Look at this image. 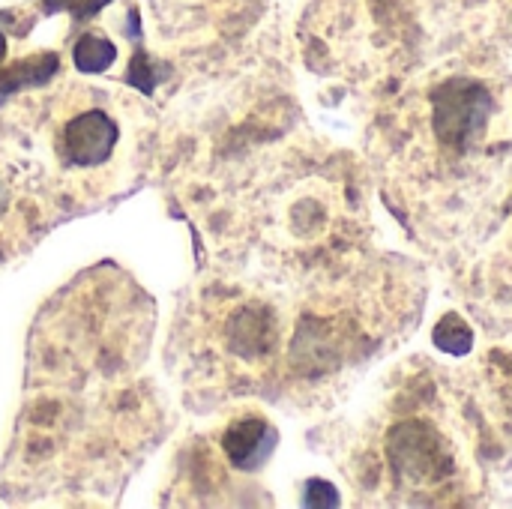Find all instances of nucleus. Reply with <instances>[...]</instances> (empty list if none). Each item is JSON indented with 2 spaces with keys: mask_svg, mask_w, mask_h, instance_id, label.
Instances as JSON below:
<instances>
[{
  "mask_svg": "<svg viewBox=\"0 0 512 509\" xmlns=\"http://www.w3.org/2000/svg\"><path fill=\"white\" fill-rule=\"evenodd\" d=\"M495 111L492 93L471 78H447L432 90V132L456 153L483 141Z\"/></svg>",
  "mask_w": 512,
  "mask_h": 509,
  "instance_id": "1",
  "label": "nucleus"
},
{
  "mask_svg": "<svg viewBox=\"0 0 512 509\" xmlns=\"http://www.w3.org/2000/svg\"><path fill=\"white\" fill-rule=\"evenodd\" d=\"M387 459L399 480L411 486H432L450 477L453 453L444 435L426 420L399 423L387 435Z\"/></svg>",
  "mask_w": 512,
  "mask_h": 509,
  "instance_id": "2",
  "label": "nucleus"
},
{
  "mask_svg": "<svg viewBox=\"0 0 512 509\" xmlns=\"http://www.w3.org/2000/svg\"><path fill=\"white\" fill-rule=\"evenodd\" d=\"M117 123L93 108V111H81L78 117H72L66 126H63V135H60V150H63V159H69L72 165L78 168H87V165H99L111 156L114 144H117Z\"/></svg>",
  "mask_w": 512,
  "mask_h": 509,
  "instance_id": "3",
  "label": "nucleus"
},
{
  "mask_svg": "<svg viewBox=\"0 0 512 509\" xmlns=\"http://www.w3.org/2000/svg\"><path fill=\"white\" fill-rule=\"evenodd\" d=\"M276 447V432L264 417L234 420L222 435V450L237 471H258Z\"/></svg>",
  "mask_w": 512,
  "mask_h": 509,
  "instance_id": "4",
  "label": "nucleus"
},
{
  "mask_svg": "<svg viewBox=\"0 0 512 509\" xmlns=\"http://www.w3.org/2000/svg\"><path fill=\"white\" fill-rule=\"evenodd\" d=\"M273 342H276V327L264 309L249 306L231 321V345L237 354L258 357V354H267L273 348Z\"/></svg>",
  "mask_w": 512,
  "mask_h": 509,
  "instance_id": "5",
  "label": "nucleus"
},
{
  "mask_svg": "<svg viewBox=\"0 0 512 509\" xmlns=\"http://www.w3.org/2000/svg\"><path fill=\"white\" fill-rule=\"evenodd\" d=\"M72 60L81 72H105L114 60H117V48L114 42H108L105 36L87 33L75 42L72 48Z\"/></svg>",
  "mask_w": 512,
  "mask_h": 509,
  "instance_id": "6",
  "label": "nucleus"
},
{
  "mask_svg": "<svg viewBox=\"0 0 512 509\" xmlns=\"http://www.w3.org/2000/svg\"><path fill=\"white\" fill-rule=\"evenodd\" d=\"M432 339H435V345H438L441 351H447V354H468V351H471V342H474V333H471V327H468L456 312H450V315H444V318L438 321Z\"/></svg>",
  "mask_w": 512,
  "mask_h": 509,
  "instance_id": "7",
  "label": "nucleus"
},
{
  "mask_svg": "<svg viewBox=\"0 0 512 509\" xmlns=\"http://www.w3.org/2000/svg\"><path fill=\"white\" fill-rule=\"evenodd\" d=\"M57 69V54H39L33 60H21L18 66H12L6 72V87H30V84H42L51 72Z\"/></svg>",
  "mask_w": 512,
  "mask_h": 509,
  "instance_id": "8",
  "label": "nucleus"
},
{
  "mask_svg": "<svg viewBox=\"0 0 512 509\" xmlns=\"http://www.w3.org/2000/svg\"><path fill=\"white\" fill-rule=\"evenodd\" d=\"M306 504L309 507H336L339 504V498H336V489L330 486V483H321V480H312L309 486H306Z\"/></svg>",
  "mask_w": 512,
  "mask_h": 509,
  "instance_id": "9",
  "label": "nucleus"
},
{
  "mask_svg": "<svg viewBox=\"0 0 512 509\" xmlns=\"http://www.w3.org/2000/svg\"><path fill=\"white\" fill-rule=\"evenodd\" d=\"M105 3H108V0H75L72 12H75L78 18H90V15H93V12H99Z\"/></svg>",
  "mask_w": 512,
  "mask_h": 509,
  "instance_id": "10",
  "label": "nucleus"
},
{
  "mask_svg": "<svg viewBox=\"0 0 512 509\" xmlns=\"http://www.w3.org/2000/svg\"><path fill=\"white\" fill-rule=\"evenodd\" d=\"M75 0H45V9L48 12H57V9H72Z\"/></svg>",
  "mask_w": 512,
  "mask_h": 509,
  "instance_id": "11",
  "label": "nucleus"
},
{
  "mask_svg": "<svg viewBox=\"0 0 512 509\" xmlns=\"http://www.w3.org/2000/svg\"><path fill=\"white\" fill-rule=\"evenodd\" d=\"M3 57H6V36L0 33V60H3Z\"/></svg>",
  "mask_w": 512,
  "mask_h": 509,
  "instance_id": "12",
  "label": "nucleus"
}]
</instances>
